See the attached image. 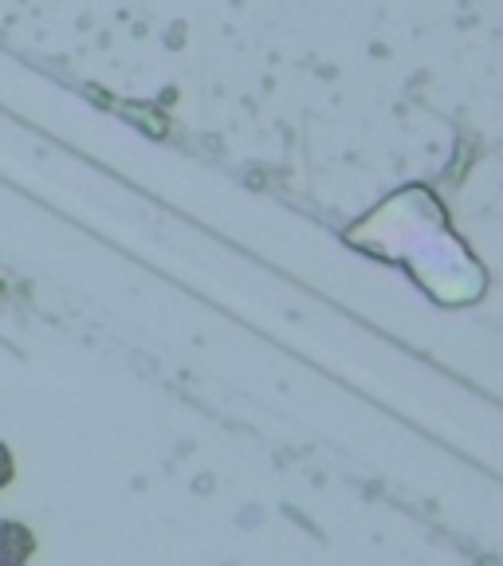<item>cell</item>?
<instances>
[{
    "label": "cell",
    "instance_id": "cell-2",
    "mask_svg": "<svg viewBox=\"0 0 503 566\" xmlns=\"http://www.w3.org/2000/svg\"><path fill=\"white\" fill-rule=\"evenodd\" d=\"M12 480H17V457H12L9 444L0 441V492L12 488Z\"/></svg>",
    "mask_w": 503,
    "mask_h": 566
},
{
    "label": "cell",
    "instance_id": "cell-1",
    "mask_svg": "<svg viewBox=\"0 0 503 566\" xmlns=\"http://www.w3.org/2000/svg\"><path fill=\"white\" fill-rule=\"evenodd\" d=\"M35 555V531L20 520H0V566H28Z\"/></svg>",
    "mask_w": 503,
    "mask_h": 566
}]
</instances>
